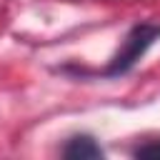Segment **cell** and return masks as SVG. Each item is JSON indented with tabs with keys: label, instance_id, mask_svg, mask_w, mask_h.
Wrapping results in <instances>:
<instances>
[{
	"label": "cell",
	"instance_id": "3957f363",
	"mask_svg": "<svg viewBox=\"0 0 160 160\" xmlns=\"http://www.w3.org/2000/svg\"><path fill=\"white\" fill-rule=\"evenodd\" d=\"M135 158H160V142H148L135 150Z\"/></svg>",
	"mask_w": 160,
	"mask_h": 160
},
{
	"label": "cell",
	"instance_id": "6da1fadb",
	"mask_svg": "<svg viewBox=\"0 0 160 160\" xmlns=\"http://www.w3.org/2000/svg\"><path fill=\"white\" fill-rule=\"evenodd\" d=\"M155 40H160V25H155V22L132 25L128 30V35L122 38V42H120L118 52L112 55V60L100 70V75L102 78H118V75L130 72L140 62V58L152 48Z\"/></svg>",
	"mask_w": 160,
	"mask_h": 160
},
{
	"label": "cell",
	"instance_id": "7a4b0ae2",
	"mask_svg": "<svg viewBox=\"0 0 160 160\" xmlns=\"http://www.w3.org/2000/svg\"><path fill=\"white\" fill-rule=\"evenodd\" d=\"M62 158H72V160H82V158H102V148L95 142V138L90 135H72L65 148H62Z\"/></svg>",
	"mask_w": 160,
	"mask_h": 160
}]
</instances>
